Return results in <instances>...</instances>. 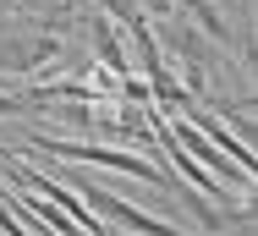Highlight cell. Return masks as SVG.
Returning a JSON list of instances; mask_svg holds the SVG:
<instances>
[{
  "label": "cell",
  "instance_id": "cell-2",
  "mask_svg": "<svg viewBox=\"0 0 258 236\" xmlns=\"http://www.w3.org/2000/svg\"><path fill=\"white\" fill-rule=\"evenodd\" d=\"M165 127H170V138L181 143V148H187V154H192V159H198L204 170H220V176H236V187H242V192L253 187V176H247L242 165H231V159H225V154H220V148H214V143H209L204 132L192 127V121H181V115H165Z\"/></svg>",
  "mask_w": 258,
  "mask_h": 236
},
{
  "label": "cell",
  "instance_id": "cell-7",
  "mask_svg": "<svg viewBox=\"0 0 258 236\" xmlns=\"http://www.w3.org/2000/svg\"><path fill=\"white\" fill-rule=\"evenodd\" d=\"M149 17H159V22H165V17H170V0H149Z\"/></svg>",
  "mask_w": 258,
  "mask_h": 236
},
{
  "label": "cell",
  "instance_id": "cell-4",
  "mask_svg": "<svg viewBox=\"0 0 258 236\" xmlns=\"http://www.w3.org/2000/svg\"><path fill=\"white\" fill-rule=\"evenodd\" d=\"M99 17L121 22V28H132V22H143V0H99Z\"/></svg>",
  "mask_w": 258,
  "mask_h": 236
},
{
  "label": "cell",
  "instance_id": "cell-1",
  "mask_svg": "<svg viewBox=\"0 0 258 236\" xmlns=\"http://www.w3.org/2000/svg\"><path fill=\"white\" fill-rule=\"evenodd\" d=\"M77 182V198L88 203V214H104V220H115L121 231H132V236H192V231H176V225H165L159 214H143V209H132V203H121L115 192H104V187H94L88 176H72Z\"/></svg>",
  "mask_w": 258,
  "mask_h": 236
},
{
  "label": "cell",
  "instance_id": "cell-6",
  "mask_svg": "<svg viewBox=\"0 0 258 236\" xmlns=\"http://www.w3.org/2000/svg\"><path fill=\"white\" fill-rule=\"evenodd\" d=\"M22 110H28L22 94H0V115H22Z\"/></svg>",
  "mask_w": 258,
  "mask_h": 236
},
{
  "label": "cell",
  "instance_id": "cell-5",
  "mask_svg": "<svg viewBox=\"0 0 258 236\" xmlns=\"http://www.w3.org/2000/svg\"><path fill=\"white\" fill-rule=\"evenodd\" d=\"M187 6H192V17H198V22L209 28V39H214V44H225V49H231V28H225V22L214 17V6H209V0H187Z\"/></svg>",
  "mask_w": 258,
  "mask_h": 236
},
{
  "label": "cell",
  "instance_id": "cell-3",
  "mask_svg": "<svg viewBox=\"0 0 258 236\" xmlns=\"http://www.w3.org/2000/svg\"><path fill=\"white\" fill-rule=\"evenodd\" d=\"M88 39H94V55L104 61V72L121 83V77H132V61H126V49H121V39H115V22L110 17H94L88 22Z\"/></svg>",
  "mask_w": 258,
  "mask_h": 236
}]
</instances>
